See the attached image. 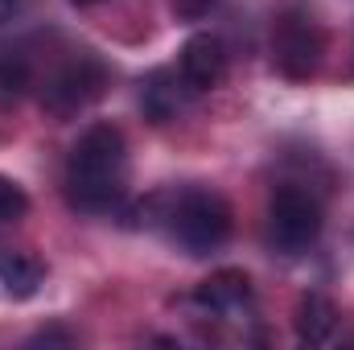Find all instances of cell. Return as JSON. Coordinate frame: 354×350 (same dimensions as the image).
<instances>
[{"instance_id":"cell-1","label":"cell","mask_w":354,"mask_h":350,"mask_svg":"<svg viewBox=\"0 0 354 350\" xmlns=\"http://www.w3.org/2000/svg\"><path fill=\"white\" fill-rule=\"evenodd\" d=\"M66 198L75 210L103 214L124 198L128 185V145L115 124H91L66 157Z\"/></svg>"},{"instance_id":"cell-2","label":"cell","mask_w":354,"mask_h":350,"mask_svg":"<svg viewBox=\"0 0 354 350\" xmlns=\"http://www.w3.org/2000/svg\"><path fill=\"white\" fill-rule=\"evenodd\" d=\"M165 223L185 256H210L231 239L235 214H231L227 198L214 190H181L174 206L165 210Z\"/></svg>"},{"instance_id":"cell-3","label":"cell","mask_w":354,"mask_h":350,"mask_svg":"<svg viewBox=\"0 0 354 350\" xmlns=\"http://www.w3.org/2000/svg\"><path fill=\"white\" fill-rule=\"evenodd\" d=\"M322 202L301 185H280L268 202V239L284 256H301L322 239Z\"/></svg>"},{"instance_id":"cell-4","label":"cell","mask_w":354,"mask_h":350,"mask_svg":"<svg viewBox=\"0 0 354 350\" xmlns=\"http://www.w3.org/2000/svg\"><path fill=\"white\" fill-rule=\"evenodd\" d=\"M322 54H326V37L317 29V21L309 12H284L272 29V58L276 66L288 75V79H309L317 75L322 66Z\"/></svg>"},{"instance_id":"cell-5","label":"cell","mask_w":354,"mask_h":350,"mask_svg":"<svg viewBox=\"0 0 354 350\" xmlns=\"http://www.w3.org/2000/svg\"><path fill=\"white\" fill-rule=\"evenodd\" d=\"M103 83H107L103 62L95 54H75L71 62H62L54 71V79L41 91V103L54 116H75V111H83L87 103H95L103 95Z\"/></svg>"},{"instance_id":"cell-6","label":"cell","mask_w":354,"mask_h":350,"mask_svg":"<svg viewBox=\"0 0 354 350\" xmlns=\"http://www.w3.org/2000/svg\"><path fill=\"white\" fill-rule=\"evenodd\" d=\"M227 75V46L223 37L214 33H194L185 46H181V79L194 95L202 91H214Z\"/></svg>"},{"instance_id":"cell-7","label":"cell","mask_w":354,"mask_h":350,"mask_svg":"<svg viewBox=\"0 0 354 350\" xmlns=\"http://www.w3.org/2000/svg\"><path fill=\"white\" fill-rule=\"evenodd\" d=\"M194 91L185 87V79L177 71H153L145 83H140V107L153 124H169L177 120V111L189 103Z\"/></svg>"},{"instance_id":"cell-8","label":"cell","mask_w":354,"mask_h":350,"mask_svg":"<svg viewBox=\"0 0 354 350\" xmlns=\"http://www.w3.org/2000/svg\"><path fill=\"white\" fill-rule=\"evenodd\" d=\"M194 301H198L202 309L218 313V317L239 313V309L252 301V280H248V272H239V268H223V272H214V276H206V280L198 284Z\"/></svg>"},{"instance_id":"cell-9","label":"cell","mask_w":354,"mask_h":350,"mask_svg":"<svg viewBox=\"0 0 354 350\" xmlns=\"http://www.w3.org/2000/svg\"><path fill=\"white\" fill-rule=\"evenodd\" d=\"M46 284V268L29 252H4L0 256V293L12 301H29L37 297V288Z\"/></svg>"},{"instance_id":"cell-10","label":"cell","mask_w":354,"mask_h":350,"mask_svg":"<svg viewBox=\"0 0 354 350\" xmlns=\"http://www.w3.org/2000/svg\"><path fill=\"white\" fill-rule=\"evenodd\" d=\"M334 326H338V309L330 297L322 293H305L301 305H297V338L309 342V347H322L334 338Z\"/></svg>"},{"instance_id":"cell-11","label":"cell","mask_w":354,"mask_h":350,"mask_svg":"<svg viewBox=\"0 0 354 350\" xmlns=\"http://www.w3.org/2000/svg\"><path fill=\"white\" fill-rule=\"evenodd\" d=\"M33 83V62L21 46H8L0 50V91L4 95H21V91Z\"/></svg>"},{"instance_id":"cell-12","label":"cell","mask_w":354,"mask_h":350,"mask_svg":"<svg viewBox=\"0 0 354 350\" xmlns=\"http://www.w3.org/2000/svg\"><path fill=\"white\" fill-rule=\"evenodd\" d=\"M29 214V194L12 181V177L0 174V227H12Z\"/></svg>"},{"instance_id":"cell-13","label":"cell","mask_w":354,"mask_h":350,"mask_svg":"<svg viewBox=\"0 0 354 350\" xmlns=\"http://www.w3.org/2000/svg\"><path fill=\"white\" fill-rule=\"evenodd\" d=\"M25 4H29V0H0V25H12V21L25 12Z\"/></svg>"},{"instance_id":"cell-14","label":"cell","mask_w":354,"mask_h":350,"mask_svg":"<svg viewBox=\"0 0 354 350\" xmlns=\"http://www.w3.org/2000/svg\"><path fill=\"white\" fill-rule=\"evenodd\" d=\"M71 4H99V0H71Z\"/></svg>"}]
</instances>
